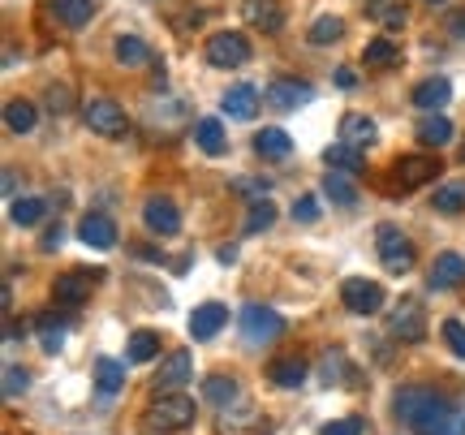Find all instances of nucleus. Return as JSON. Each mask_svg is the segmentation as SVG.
<instances>
[{
    "mask_svg": "<svg viewBox=\"0 0 465 435\" xmlns=\"http://www.w3.org/2000/svg\"><path fill=\"white\" fill-rule=\"evenodd\" d=\"M465 281V259L461 254H452V251H444L440 259H435V268L427 272V285L440 293V289H457Z\"/></svg>",
    "mask_w": 465,
    "mask_h": 435,
    "instance_id": "2eb2a0df",
    "label": "nucleus"
},
{
    "mask_svg": "<svg viewBox=\"0 0 465 435\" xmlns=\"http://www.w3.org/2000/svg\"><path fill=\"white\" fill-rule=\"evenodd\" d=\"M35 328H39V345H44V353H61V345H65V319L44 311V315L35 319Z\"/></svg>",
    "mask_w": 465,
    "mask_h": 435,
    "instance_id": "c756f323",
    "label": "nucleus"
},
{
    "mask_svg": "<svg viewBox=\"0 0 465 435\" xmlns=\"http://www.w3.org/2000/svg\"><path fill=\"white\" fill-rule=\"evenodd\" d=\"M246 17L267 35H276L281 31V22H284V14H281V5H276V0H246Z\"/></svg>",
    "mask_w": 465,
    "mask_h": 435,
    "instance_id": "c85d7f7f",
    "label": "nucleus"
},
{
    "mask_svg": "<svg viewBox=\"0 0 465 435\" xmlns=\"http://www.w3.org/2000/svg\"><path fill=\"white\" fill-rule=\"evenodd\" d=\"M52 14L61 17L65 31H83L86 22L95 17V0H52Z\"/></svg>",
    "mask_w": 465,
    "mask_h": 435,
    "instance_id": "4be33fe9",
    "label": "nucleus"
},
{
    "mask_svg": "<svg viewBox=\"0 0 465 435\" xmlns=\"http://www.w3.org/2000/svg\"><path fill=\"white\" fill-rule=\"evenodd\" d=\"M449 100H452V83H449V78H427V83L414 86V104L422 108V113H440Z\"/></svg>",
    "mask_w": 465,
    "mask_h": 435,
    "instance_id": "412c9836",
    "label": "nucleus"
},
{
    "mask_svg": "<svg viewBox=\"0 0 465 435\" xmlns=\"http://www.w3.org/2000/svg\"><path fill=\"white\" fill-rule=\"evenodd\" d=\"M392 61H397V44H392V39H371V44H366V65L388 69Z\"/></svg>",
    "mask_w": 465,
    "mask_h": 435,
    "instance_id": "ea45409f",
    "label": "nucleus"
},
{
    "mask_svg": "<svg viewBox=\"0 0 465 435\" xmlns=\"http://www.w3.org/2000/svg\"><path fill=\"white\" fill-rule=\"evenodd\" d=\"M207 61L216 69H237V65H246L250 61V39L242 31H220L207 39Z\"/></svg>",
    "mask_w": 465,
    "mask_h": 435,
    "instance_id": "6e6552de",
    "label": "nucleus"
},
{
    "mask_svg": "<svg viewBox=\"0 0 465 435\" xmlns=\"http://www.w3.org/2000/svg\"><path fill=\"white\" fill-rule=\"evenodd\" d=\"M267 431H272V422L254 405H242V401L224 405L216 419V435H267Z\"/></svg>",
    "mask_w": 465,
    "mask_h": 435,
    "instance_id": "0eeeda50",
    "label": "nucleus"
},
{
    "mask_svg": "<svg viewBox=\"0 0 465 435\" xmlns=\"http://www.w3.org/2000/svg\"><path fill=\"white\" fill-rule=\"evenodd\" d=\"M35 121H39L35 104H26V100H9V104H5V125H9L14 134H31Z\"/></svg>",
    "mask_w": 465,
    "mask_h": 435,
    "instance_id": "72a5a7b5",
    "label": "nucleus"
},
{
    "mask_svg": "<svg viewBox=\"0 0 465 435\" xmlns=\"http://www.w3.org/2000/svg\"><path fill=\"white\" fill-rule=\"evenodd\" d=\"M375 246H380V263L392 276H405V272L414 268V242L401 233L397 224H380L375 229Z\"/></svg>",
    "mask_w": 465,
    "mask_h": 435,
    "instance_id": "20e7f679",
    "label": "nucleus"
},
{
    "mask_svg": "<svg viewBox=\"0 0 465 435\" xmlns=\"http://www.w3.org/2000/svg\"><path fill=\"white\" fill-rule=\"evenodd\" d=\"M194 422V401L182 397V392H173V397H160V401H151L143 410V419H138V431L143 435H177L185 431Z\"/></svg>",
    "mask_w": 465,
    "mask_h": 435,
    "instance_id": "f03ea898",
    "label": "nucleus"
},
{
    "mask_svg": "<svg viewBox=\"0 0 465 435\" xmlns=\"http://www.w3.org/2000/svg\"><path fill=\"white\" fill-rule=\"evenodd\" d=\"M194 143H199V151H207V155H224V147H229L224 125H220L216 117H199V121H194Z\"/></svg>",
    "mask_w": 465,
    "mask_h": 435,
    "instance_id": "b1692460",
    "label": "nucleus"
},
{
    "mask_svg": "<svg viewBox=\"0 0 465 435\" xmlns=\"http://www.w3.org/2000/svg\"><path fill=\"white\" fill-rule=\"evenodd\" d=\"M113 52H116V65H125V69H143L151 61V48L138 35H121L113 44Z\"/></svg>",
    "mask_w": 465,
    "mask_h": 435,
    "instance_id": "a878e982",
    "label": "nucleus"
},
{
    "mask_svg": "<svg viewBox=\"0 0 465 435\" xmlns=\"http://www.w3.org/2000/svg\"><path fill=\"white\" fill-rule=\"evenodd\" d=\"M160 353V332H147V328H138V332L130 336V345H125V362H151Z\"/></svg>",
    "mask_w": 465,
    "mask_h": 435,
    "instance_id": "2f4dec72",
    "label": "nucleus"
},
{
    "mask_svg": "<svg viewBox=\"0 0 465 435\" xmlns=\"http://www.w3.org/2000/svg\"><path fill=\"white\" fill-rule=\"evenodd\" d=\"M237 392H242V388H237L232 375H207V380H203V401H212L216 410L237 401Z\"/></svg>",
    "mask_w": 465,
    "mask_h": 435,
    "instance_id": "cd10ccee",
    "label": "nucleus"
},
{
    "mask_svg": "<svg viewBox=\"0 0 465 435\" xmlns=\"http://www.w3.org/2000/svg\"><path fill=\"white\" fill-rule=\"evenodd\" d=\"M328 168H341V173H362V147H349V143H336L328 147Z\"/></svg>",
    "mask_w": 465,
    "mask_h": 435,
    "instance_id": "58836bf2",
    "label": "nucleus"
},
{
    "mask_svg": "<svg viewBox=\"0 0 465 435\" xmlns=\"http://www.w3.org/2000/svg\"><path fill=\"white\" fill-rule=\"evenodd\" d=\"M48 108H52V113H69V108H74L69 86H48Z\"/></svg>",
    "mask_w": 465,
    "mask_h": 435,
    "instance_id": "a18cd8bd",
    "label": "nucleus"
},
{
    "mask_svg": "<svg viewBox=\"0 0 465 435\" xmlns=\"http://www.w3.org/2000/svg\"><path fill=\"white\" fill-rule=\"evenodd\" d=\"M397 419L414 435H465V414L457 405H449L435 388L405 384L397 388Z\"/></svg>",
    "mask_w": 465,
    "mask_h": 435,
    "instance_id": "f257e3e1",
    "label": "nucleus"
},
{
    "mask_svg": "<svg viewBox=\"0 0 465 435\" xmlns=\"http://www.w3.org/2000/svg\"><path fill=\"white\" fill-rule=\"evenodd\" d=\"M83 121L91 134L100 138H125V130H130V117H125V108L113 100H91L83 108Z\"/></svg>",
    "mask_w": 465,
    "mask_h": 435,
    "instance_id": "39448f33",
    "label": "nucleus"
},
{
    "mask_svg": "<svg viewBox=\"0 0 465 435\" xmlns=\"http://www.w3.org/2000/svg\"><path fill=\"white\" fill-rule=\"evenodd\" d=\"M220 108H224L232 121H250L254 113H259V91H254L250 83H237V86H229V91H224Z\"/></svg>",
    "mask_w": 465,
    "mask_h": 435,
    "instance_id": "dca6fc26",
    "label": "nucleus"
},
{
    "mask_svg": "<svg viewBox=\"0 0 465 435\" xmlns=\"http://www.w3.org/2000/svg\"><path fill=\"white\" fill-rule=\"evenodd\" d=\"M431 203H435V212H440V216H457V212H465V177L435 185Z\"/></svg>",
    "mask_w": 465,
    "mask_h": 435,
    "instance_id": "393cba45",
    "label": "nucleus"
},
{
    "mask_svg": "<svg viewBox=\"0 0 465 435\" xmlns=\"http://www.w3.org/2000/svg\"><path fill=\"white\" fill-rule=\"evenodd\" d=\"M254 151H259L263 160H272V164H281V160L293 155V138L284 134L281 125H263V130L254 134Z\"/></svg>",
    "mask_w": 465,
    "mask_h": 435,
    "instance_id": "f3484780",
    "label": "nucleus"
},
{
    "mask_svg": "<svg viewBox=\"0 0 465 435\" xmlns=\"http://www.w3.org/2000/svg\"><path fill=\"white\" fill-rule=\"evenodd\" d=\"M267 100L276 104V108H302V104H311V83H298V78H276V83L267 86Z\"/></svg>",
    "mask_w": 465,
    "mask_h": 435,
    "instance_id": "6ab92c4d",
    "label": "nucleus"
},
{
    "mask_svg": "<svg viewBox=\"0 0 465 435\" xmlns=\"http://www.w3.org/2000/svg\"><path fill=\"white\" fill-rule=\"evenodd\" d=\"M383 285L380 281H366V276H349L345 285H341V302H345V311L353 315H380L383 311Z\"/></svg>",
    "mask_w": 465,
    "mask_h": 435,
    "instance_id": "423d86ee",
    "label": "nucleus"
},
{
    "mask_svg": "<svg viewBox=\"0 0 465 435\" xmlns=\"http://www.w3.org/2000/svg\"><path fill=\"white\" fill-rule=\"evenodd\" d=\"M306 39H311V44H341V39H345V22H341L336 14H323V17L311 22Z\"/></svg>",
    "mask_w": 465,
    "mask_h": 435,
    "instance_id": "c9c22d12",
    "label": "nucleus"
},
{
    "mask_svg": "<svg viewBox=\"0 0 465 435\" xmlns=\"http://www.w3.org/2000/svg\"><path fill=\"white\" fill-rule=\"evenodd\" d=\"M440 332H444V341H449V350L457 353V358H465V323L461 319H444Z\"/></svg>",
    "mask_w": 465,
    "mask_h": 435,
    "instance_id": "79ce46f5",
    "label": "nucleus"
},
{
    "mask_svg": "<svg viewBox=\"0 0 465 435\" xmlns=\"http://www.w3.org/2000/svg\"><path fill=\"white\" fill-rule=\"evenodd\" d=\"M323 384H345V353H328V362H323Z\"/></svg>",
    "mask_w": 465,
    "mask_h": 435,
    "instance_id": "c03bdc74",
    "label": "nucleus"
},
{
    "mask_svg": "<svg viewBox=\"0 0 465 435\" xmlns=\"http://www.w3.org/2000/svg\"><path fill=\"white\" fill-rule=\"evenodd\" d=\"M44 216H48V203L44 199H14V207H9V220H14L17 229H31Z\"/></svg>",
    "mask_w": 465,
    "mask_h": 435,
    "instance_id": "e433bc0d",
    "label": "nucleus"
},
{
    "mask_svg": "<svg viewBox=\"0 0 465 435\" xmlns=\"http://www.w3.org/2000/svg\"><path fill=\"white\" fill-rule=\"evenodd\" d=\"M143 224H147L155 237H173V233H182V212H177L173 199L151 194V199L143 203Z\"/></svg>",
    "mask_w": 465,
    "mask_h": 435,
    "instance_id": "9d476101",
    "label": "nucleus"
},
{
    "mask_svg": "<svg viewBox=\"0 0 465 435\" xmlns=\"http://www.w3.org/2000/svg\"><path fill=\"white\" fill-rule=\"evenodd\" d=\"M26 388H31V375L17 367V362H5V401H17Z\"/></svg>",
    "mask_w": 465,
    "mask_h": 435,
    "instance_id": "a19ab883",
    "label": "nucleus"
},
{
    "mask_svg": "<svg viewBox=\"0 0 465 435\" xmlns=\"http://www.w3.org/2000/svg\"><path fill=\"white\" fill-rule=\"evenodd\" d=\"M224 323H229V306L224 302H203L190 315V336L194 341H212L216 332H224Z\"/></svg>",
    "mask_w": 465,
    "mask_h": 435,
    "instance_id": "f8f14e48",
    "label": "nucleus"
},
{
    "mask_svg": "<svg viewBox=\"0 0 465 435\" xmlns=\"http://www.w3.org/2000/svg\"><path fill=\"white\" fill-rule=\"evenodd\" d=\"M319 435H366V422L362 419H336V422H328Z\"/></svg>",
    "mask_w": 465,
    "mask_h": 435,
    "instance_id": "37998d69",
    "label": "nucleus"
},
{
    "mask_svg": "<svg viewBox=\"0 0 465 435\" xmlns=\"http://www.w3.org/2000/svg\"><path fill=\"white\" fill-rule=\"evenodd\" d=\"M293 220H302V224L319 220V203L315 199H298V203H293Z\"/></svg>",
    "mask_w": 465,
    "mask_h": 435,
    "instance_id": "49530a36",
    "label": "nucleus"
},
{
    "mask_svg": "<svg viewBox=\"0 0 465 435\" xmlns=\"http://www.w3.org/2000/svg\"><path fill=\"white\" fill-rule=\"evenodd\" d=\"M418 143H427V147H449L452 121L444 117V113H427V117L418 121Z\"/></svg>",
    "mask_w": 465,
    "mask_h": 435,
    "instance_id": "5701e85b",
    "label": "nucleus"
},
{
    "mask_svg": "<svg viewBox=\"0 0 465 435\" xmlns=\"http://www.w3.org/2000/svg\"><path fill=\"white\" fill-rule=\"evenodd\" d=\"M56 246H61V229H56V233H48V237H44V251H56Z\"/></svg>",
    "mask_w": 465,
    "mask_h": 435,
    "instance_id": "8fccbe9b",
    "label": "nucleus"
},
{
    "mask_svg": "<svg viewBox=\"0 0 465 435\" xmlns=\"http://www.w3.org/2000/svg\"><path fill=\"white\" fill-rule=\"evenodd\" d=\"M267 375H272L276 388H298V384H306V362L302 358H276L267 367Z\"/></svg>",
    "mask_w": 465,
    "mask_h": 435,
    "instance_id": "7c9ffc66",
    "label": "nucleus"
},
{
    "mask_svg": "<svg viewBox=\"0 0 465 435\" xmlns=\"http://www.w3.org/2000/svg\"><path fill=\"white\" fill-rule=\"evenodd\" d=\"M91 285H95L91 272H61V276L52 281V298L61 302V306H83V302L91 298Z\"/></svg>",
    "mask_w": 465,
    "mask_h": 435,
    "instance_id": "ddd939ff",
    "label": "nucleus"
},
{
    "mask_svg": "<svg viewBox=\"0 0 465 435\" xmlns=\"http://www.w3.org/2000/svg\"><path fill=\"white\" fill-rule=\"evenodd\" d=\"M341 143H349V147H371V143H375V121L362 117V113H349V117L341 121Z\"/></svg>",
    "mask_w": 465,
    "mask_h": 435,
    "instance_id": "bb28decb",
    "label": "nucleus"
},
{
    "mask_svg": "<svg viewBox=\"0 0 465 435\" xmlns=\"http://www.w3.org/2000/svg\"><path fill=\"white\" fill-rule=\"evenodd\" d=\"M388 332L397 336V341H422L427 336V306L418 298H401V306L392 311V319H388Z\"/></svg>",
    "mask_w": 465,
    "mask_h": 435,
    "instance_id": "1a4fd4ad",
    "label": "nucleus"
},
{
    "mask_svg": "<svg viewBox=\"0 0 465 435\" xmlns=\"http://www.w3.org/2000/svg\"><path fill=\"white\" fill-rule=\"evenodd\" d=\"M242 336H246V345H276L284 336V315L263 302H250L242 311Z\"/></svg>",
    "mask_w": 465,
    "mask_h": 435,
    "instance_id": "7ed1b4c3",
    "label": "nucleus"
},
{
    "mask_svg": "<svg viewBox=\"0 0 465 435\" xmlns=\"http://www.w3.org/2000/svg\"><path fill=\"white\" fill-rule=\"evenodd\" d=\"M435 177H440V160H431V155H401V164L392 168V182L401 190H418Z\"/></svg>",
    "mask_w": 465,
    "mask_h": 435,
    "instance_id": "9b49d317",
    "label": "nucleus"
},
{
    "mask_svg": "<svg viewBox=\"0 0 465 435\" xmlns=\"http://www.w3.org/2000/svg\"><path fill=\"white\" fill-rule=\"evenodd\" d=\"M336 83H341V86H353V69H336Z\"/></svg>",
    "mask_w": 465,
    "mask_h": 435,
    "instance_id": "09e8293b",
    "label": "nucleus"
},
{
    "mask_svg": "<svg viewBox=\"0 0 465 435\" xmlns=\"http://www.w3.org/2000/svg\"><path fill=\"white\" fill-rule=\"evenodd\" d=\"M366 14L375 17V22H383L388 31L405 26V5H397V0H366Z\"/></svg>",
    "mask_w": 465,
    "mask_h": 435,
    "instance_id": "4c0bfd02",
    "label": "nucleus"
},
{
    "mask_svg": "<svg viewBox=\"0 0 465 435\" xmlns=\"http://www.w3.org/2000/svg\"><path fill=\"white\" fill-rule=\"evenodd\" d=\"M449 31L457 35V39H465V9H452L449 14Z\"/></svg>",
    "mask_w": 465,
    "mask_h": 435,
    "instance_id": "de8ad7c7",
    "label": "nucleus"
},
{
    "mask_svg": "<svg viewBox=\"0 0 465 435\" xmlns=\"http://www.w3.org/2000/svg\"><path fill=\"white\" fill-rule=\"evenodd\" d=\"M78 237H83L91 251H113L116 246V224L108 216H100V212H86L83 224H78Z\"/></svg>",
    "mask_w": 465,
    "mask_h": 435,
    "instance_id": "4468645a",
    "label": "nucleus"
},
{
    "mask_svg": "<svg viewBox=\"0 0 465 435\" xmlns=\"http://www.w3.org/2000/svg\"><path fill=\"white\" fill-rule=\"evenodd\" d=\"M427 5H444V0H427Z\"/></svg>",
    "mask_w": 465,
    "mask_h": 435,
    "instance_id": "3c124183",
    "label": "nucleus"
},
{
    "mask_svg": "<svg viewBox=\"0 0 465 435\" xmlns=\"http://www.w3.org/2000/svg\"><path fill=\"white\" fill-rule=\"evenodd\" d=\"M190 375H194V367H190V350H173L164 358V371L155 375V392H168V388L190 384Z\"/></svg>",
    "mask_w": 465,
    "mask_h": 435,
    "instance_id": "a211bd4d",
    "label": "nucleus"
},
{
    "mask_svg": "<svg viewBox=\"0 0 465 435\" xmlns=\"http://www.w3.org/2000/svg\"><path fill=\"white\" fill-rule=\"evenodd\" d=\"M323 194L332 203H341V207H353L358 203V190H353V182H349L341 168H328V177H323Z\"/></svg>",
    "mask_w": 465,
    "mask_h": 435,
    "instance_id": "f704fd0d",
    "label": "nucleus"
},
{
    "mask_svg": "<svg viewBox=\"0 0 465 435\" xmlns=\"http://www.w3.org/2000/svg\"><path fill=\"white\" fill-rule=\"evenodd\" d=\"M125 388V367L121 362H113V358H100L95 362V392H100V405H108Z\"/></svg>",
    "mask_w": 465,
    "mask_h": 435,
    "instance_id": "aec40b11",
    "label": "nucleus"
},
{
    "mask_svg": "<svg viewBox=\"0 0 465 435\" xmlns=\"http://www.w3.org/2000/svg\"><path fill=\"white\" fill-rule=\"evenodd\" d=\"M272 224H276V203L267 199V194H254L246 212V233H263Z\"/></svg>",
    "mask_w": 465,
    "mask_h": 435,
    "instance_id": "473e14b6",
    "label": "nucleus"
}]
</instances>
